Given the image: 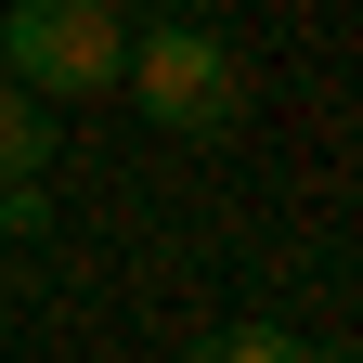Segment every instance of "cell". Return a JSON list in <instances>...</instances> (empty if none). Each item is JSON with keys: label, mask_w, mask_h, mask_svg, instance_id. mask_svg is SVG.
Masks as SVG:
<instances>
[{"label": "cell", "mask_w": 363, "mask_h": 363, "mask_svg": "<svg viewBox=\"0 0 363 363\" xmlns=\"http://www.w3.org/2000/svg\"><path fill=\"white\" fill-rule=\"evenodd\" d=\"M0 65H13L39 104H65V91H117L130 26H117V0H13V13H0Z\"/></svg>", "instance_id": "7a4b0ae2"}, {"label": "cell", "mask_w": 363, "mask_h": 363, "mask_svg": "<svg viewBox=\"0 0 363 363\" xmlns=\"http://www.w3.org/2000/svg\"><path fill=\"white\" fill-rule=\"evenodd\" d=\"M26 169H52V104L26 78H0V182H26Z\"/></svg>", "instance_id": "3957f363"}, {"label": "cell", "mask_w": 363, "mask_h": 363, "mask_svg": "<svg viewBox=\"0 0 363 363\" xmlns=\"http://www.w3.org/2000/svg\"><path fill=\"white\" fill-rule=\"evenodd\" d=\"M208 363H298V337H286V325H220Z\"/></svg>", "instance_id": "277c9868"}, {"label": "cell", "mask_w": 363, "mask_h": 363, "mask_svg": "<svg viewBox=\"0 0 363 363\" xmlns=\"http://www.w3.org/2000/svg\"><path fill=\"white\" fill-rule=\"evenodd\" d=\"M13 234H39V182H0V247Z\"/></svg>", "instance_id": "5b68a950"}, {"label": "cell", "mask_w": 363, "mask_h": 363, "mask_svg": "<svg viewBox=\"0 0 363 363\" xmlns=\"http://www.w3.org/2000/svg\"><path fill=\"white\" fill-rule=\"evenodd\" d=\"M117 78H130V104L156 130H182V143H220V130L247 117V65H234V39H208V26H143Z\"/></svg>", "instance_id": "6da1fadb"}]
</instances>
